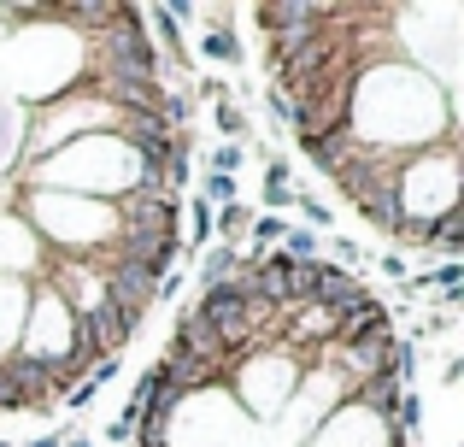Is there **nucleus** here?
I'll return each mask as SVG.
<instances>
[{
  "mask_svg": "<svg viewBox=\"0 0 464 447\" xmlns=\"http://www.w3.org/2000/svg\"><path fill=\"white\" fill-rule=\"evenodd\" d=\"M212 130H218L224 141H236V148H247V141H253V118H247V106L229 101V94H224V101H212Z\"/></svg>",
  "mask_w": 464,
  "mask_h": 447,
  "instance_id": "obj_1",
  "label": "nucleus"
},
{
  "mask_svg": "<svg viewBox=\"0 0 464 447\" xmlns=\"http://www.w3.org/2000/svg\"><path fill=\"white\" fill-rule=\"evenodd\" d=\"M265 207H271L276 219H283V207H295V171H288L283 153L265 160Z\"/></svg>",
  "mask_w": 464,
  "mask_h": 447,
  "instance_id": "obj_2",
  "label": "nucleus"
},
{
  "mask_svg": "<svg viewBox=\"0 0 464 447\" xmlns=\"http://www.w3.org/2000/svg\"><path fill=\"white\" fill-rule=\"evenodd\" d=\"M236 271H241V248H229V241H212V248L200 253V288L229 283Z\"/></svg>",
  "mask_w": 464,
  "mask_h": 447,
  "instance_id": "obj_3",
  "label": "nucleus"
},
{
  "mask_svg": "<svg viewBox=\"0 0 464 447\" xmlns=\"http://www.w3.org/2000/svg\"><path fill=\"white\" fill-rule=\"evenodd\" d=\"M247 224H253V207H247V200H229V207L212 212V241L241 248V241H247Z\"/></svg>",
  "mask_w": 464,
  "mask_h": 447,
  "instance_id": "obj_4",
  "label": "nucleus"
},
{
  "mask_svg": "<svg viewBox=\"0 0 464 447\" xmlns=\"http://www.w3.org/2000/svg\"><path fill=\"white\" fill-rule=\"evenodd\" d=\"M206 248H212V207L200 195H188V241H182V253H206Z\"/></svg>",
  "mask_w": 464,
  "mask_h": 447,
  "instance_id": "obj_5",
  "label": "nucleus"
},
{
  "mask_svg": "<svg viewBox=\"0 0 464 447\" xmlns=\"http://www.w3.org/2000/svg\"><path fill=\"white\" fill-rule=\"evenodd\" d=\"M430 248L441 253V259H459V253H464V219H459V207L435 219V241H430Z\"/></svg>",
  "mask_w": 464,
  "mask_h": 447,
  "instance_id": "obj_6",
  "label": "nucleus"
},
{
  "mask_svg": "<svg viewBox=\"0 0 464 447\" xmlns=\"http://www.w3.org/2000/svg\"><path fill=\"white\" fill-rule=\"evenodd\" d=\"M283 229H288V219H276V212H253V224H247V248H253V253L276 248V241H283Z\"/></svg>",
  "mask_w": 464,
  "mask_h": 447,
  "instance_id": "obj_7",
  "label": "nucleus"
},
{
  "mask_svg": "<svg viewBox=\"0 0 464 447\" xmlns=\"http://www.w3.org/2000/svg\"><path fill=\"white\" fill-rule=\"evenodd\" d=\"M200 53H206V59H218V65H241V42H236V30H206V35H200Z\"/></svg>",
  "mask_w": 464,
  "mask_h": 447,
  "instance_id": "obj_8",
  "label": "nucleus"
},
{
  "mask_svg": "<svg viewBox=\"0 0 464 447\" xmlns=\"http://www.w3.org/2000/svg\"><path fill=\"white\" fill-rule=\"evenodd\" d=\"M295 207H300V219H306V229H312V236H317V229H329V224H335V212H329L324 200L312 195V189H295Z\"/></svg>",
  "mask_w": 464,
  "mask_h": 447,
  "instance_id": "obj_9",
  "label": "nucleus"
},
{
  "mask_svg": "<svg viewBox=\"0 0 464 447\" xmlns=\"http://www.w3.org/2000/svg\"><path fill=\"white\" fill-rule=\"evenodd\" d=\"M259 106H265V124H271V130H288V124H295V106H288L283 89H259Z\"/></svg>",
  "mask_w": 464,
  "mask_h": 447,
  "instance_id": "obj_10",
  "label": "nucleus"
},
{
  "mask_svg": "<svg viewBox=\"0 0 464 447\" xmlns=\"http://www.w3.org/2000/svg\"><path fill=\"white\" fill-rule=\"evenodd\" d=\"M241 160H247V148L224 141V148H212V153H206V171H212V177H236V171H241Z\"/></svg>",
  "mask_w": 464,
  "mask_h": 447,
  "instance_id": "obj_11",
  "label": "nucleus"
},
{
  "mask_svg": "<svg viewBox=\"0 0 464 447\" xmlns=\"http://www.w3.org/2000/svg\"><path fill=\"white\" fill-rule=\"evenodd\" d=\"M376 271H382V277H388V283H394V288H400V283H411V259H406V253H400V248H388L382 259H376Z\"/></svg>",
  "mask_w": 464,
  "mask_h": 447,
  "instance_id": "obj_12",
  "label": "nucleus"
},
{
  "mask_svg": "<svg viewBox=\"0 0 464 447\" xmlns=\"http://www.w3.org/2000/svg\"><path fill=\"white\" fill-rule=\"evenodd\" d=\"M94 401H101V389H94V383L82 377V383H77V389H71V394H65V401H59V406H65V413H77V418H82V413H89Z\"/></svg>",
  "mask_w": 464,
  "mask_h": 447,
  "instance_id": "obj_13",
  "label": "nucleus"
},
{
  "mask_svg": "<svg viewBox=\"0 0 464 447\" xmlns=\"http://www.w3.org/2000/svg\"><path fill=\"white\" fill-rule=\"evenodd\" d=\"M329 253H335V259H341V271H353V265L364 259V248H359V241H353V236H329Z\"/></svg>",
  "mask_w": 464,
  "mask_h": 447,
  "instance_id": "obj_14",
  "label": "nucleus"
},
{
  "mask_svg": "<svg viewBox=\"0 0 464 447\" xmlns=\"http://www.w3.org/2000/svg\"><path fill=\"white\" fill-rule=\"evenodd\" d=\"M106 442H112V447H130V424H118V418H112V424H106Z\"/></svg>",
  "mask_w": 464,
  "mask_h": 447,
  "instance_id": "obj_15",
  "label": "nucleus"
},
{
  "mask_svg": "<svg viewBox=\"0 0 464 447\" xmlns=\"http://www.w3.org/2000/svg\"><path fill=\"white\" fill-rule=\"evenodd\" d=\"M65 447H101V442H94V436H71Z\"/></svg>",
  "mask_w": 464,
  "mask_h": 447,
  "instance_id": "obj_16",
  "label": "nucleus"
},
{
  "mask_svg": "<svg viewBox=\"0 0 464 447\" xmlns=\"http://www.w3.org/2000/svg\"><path fill=\"white\" fill-rule=\"evenodd\" d=\"M0 447H12V442H0Z\"/></svg>",
  "mask_w": 464,
  "mask_h": 447,
  "instance_id": "obj_17",
  "label": "nucleus"
}]
</instances>
